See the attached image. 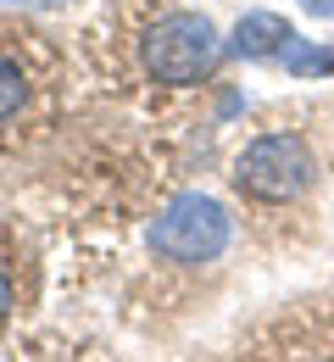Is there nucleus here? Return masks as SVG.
<instances>
[{
  "instance_id": "nucleus-1",
  "label": "nucleus",
  "mask_w": 334,
  "mask_h": 362,
  "mask_svg": "<svg viewBox=\"0 0 334 362\" xmlns=\"http://www.w3.org/2000/svg\"><path fill=\"white\" fill-rule=\"evenodd\" d=\"M134 45H140V73L150 84H173V90H190L201 78H212V67L223 56L217 28L184 6H162L156 17H145Z\"/></svg>"
},
{
  "instance_id": "nucleus-2",
  "label": "nucleus",
  "mask_w": 334,
  "mask_h": 362,
  "mask_svg": "<svg viewBox=\"0 0 334 362\" xmlns=\"http://www.w3.org/2000/svg\"><path fill=\"white\" fill-rule=\"evenodd\" d=\"M312 179H318V162H312L306 139L290 134V129L256 134L234 156V189L256 206H290L312 189Z\"/></svg>"
},
{
  "instance_id": "nucleus-3",
  "label": "nucleus",
  "mask_w": 334,
  "mask_h": 362,
  "mask_svg": "<svg viewBox=\"0 0 334 362\" xmlns=\"http://www.w3.org/2000/svg\"><path fill=\"white\" fill-rule=\"evenodd\" d=\"M223 245H229V212L206 195H179L150 223V251L167 262H212Z\"/></svg>"
},
{
  "instance_id": "nucleus-4",
  "label": "nucleus",
  "mask_w": 334,
  "mask_h": 362,
  "mask_svg": "<svg viewBox=\"0 0 334 362\" xmlns=\"http://www.w3.org/2000/svg\"><path fill=\"white\" fill-rule=\"evenodd\" d=\"M285 45H290V23H285V17H273V11H251V17H239V28H234V50H239V56H251V62H273Z\"/></svg>"
},
{
  "instance_id": "nucleus-5",
  "label": "nucleus",
  "mask_w": 334,
  "mask_h": 362,
  "mask_svg": "<svg viewBox=\"0 0 334 362\" xmlns=\"http://www.w3.org/2000/svg\"><path fill=\"white\" fill-rule=\"evenodd\" d=\"M23 106H28V67H23V56H17V50L0 45V129H6V123H17V117H23Z\"/></svg>"
},
{
  "instance_id": "nucleus-6",
  "label": "nucleus",
  "mask_w": 334,
  "mask_h": 362,
  "mask_svg": "<svg viewBox=\"0 0 334 362\" xmlns=\"http://www.w3.org/2000/svg\"><path fill=\"white\" fill-rule=\"evenodd\" d=\"M279 67H290V73H301V78H323V73H334V50L323 45H306L301 34H290V45L273 56Z\"/></svg>"
},
{
  "instance_id": "nucleus-7",
  "label": "nucleus",
  "mask_w": 334,
  "mask_h": 362,
  "mask_svg": "<svg viewBox=\"0 0 334 362\" xmlns=\"http://www.w3.org/2000/svg\"><path fill=\"white\" fill-rule=\"evenodd\" d=\"M262 362H334V351H323V346L318 351H306V346L290 351V329H285V340H268L262 346Z\"/></svg>"
},
{
  "instance_id": "nucleus-8",
  "label": "nucleus",
  "mask_w": 334,
  "mask_h": 362,
  "mask_svg": "<svg viewBox=\"0 0 334 362\" xmlns=\"http://www.w3.org/2000/svg\"><path fill=\"white\" fill-rule=\"evenodd\" d=\"M301 6H306L312 17H334V0H301Z\"/></svg>"
},
{
  "instance_id": "nucleus-9",
  "label": "nucleus",
  "mask_w": 334,
  "mask_h": 362,
  "mask_svg": "<svg viewBox=\"0 0 334 362\" xmlns=\"http://www.w3.org/2000/svg\"><path fill=\"white\" fill-rule=\"evenodd\" d=\"M6 313H11V284H6V273H0V323H6Z\"/></svg>"
}]
</instances>
